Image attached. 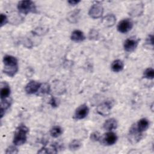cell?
I'll list each match as a JSON object with an SVG mask.
<instances>
[{"mask_svg": "<svg viewBox=\"0 0 154 154\" xmlns=\"http://www.w3.org/2000/svg\"><path fill=\"white\" fill-rule=\"evenodd\" d=\"M40 86V83L35 81H31L26 84L25 90L26 93L31 94L37 93L39 90Z\"/></svg>", "mask_w": 154, "mask_h": 154, "instance_id": "obj_9", "label": "cell"}, {"mask_svg": "<svg viewBox=\"0 0 154 154\" xmlns=\"http://www.w3.org/2000/svg\"><path fill=\"white\" fill-rule=\"evenodd\" d=\"M117 137L112 132H108L105 134L103 137V143L106 145H112L117 141Z\"/></svg>", "mask_w": 154, "mask_h": 154, "instance_id": "obj_11", "label": "cell"}, {"mask_svg": "<svg viewBox=\"0 0 154 154\" xmlns=\"http://www.w3.org/2000/svg\"><path fill=\"white\" fill-rule=\"evenodd\" d=\"M144 78L149 79H152L154 77V70L152 68H147L144 72Z\"/></svg>", "mask_w": 154, "mask_h": 154, "instance_id": "obj_22", "label": "cell"}, {"mask_svg": "<svg viewBox=\"0 0 154 154\" xmlns=\"http://www.w3.org/2000/svg\"><path fill=\"white\" fill-rule=\"evenodd\" d=\"M90 139H91V140H92L93 141H99L100 139V134L98 132H93L90 135Z\"/></svg>", "mask_w": 154, "mask_h": 154, "instance_id": "obj_26", "label": "cell"}, {"mask_svg": "<svg viewBox=\"0 0 154 154\" xmlns=\"http://www.w3.org/2000/svg\"><path fill=\"white\" fill-rule=\"evenodd\" d=\"M40 92L42 93L45 94V93H48L50 90V87L49 86L48 84H44L43 85L41 84V86L40 87Z\"/></svg>", "mask_w": 154, "mask_h": 154, "instance_id": "obj_27", "label": "cell"}, {"mask_svg": "<svg viewBox=\"0 0 154 154\" xmlns=\"http://www.w3.org/2000/svg\"><path fill=\"white\" fill-rule=\"evenodd\" d=\"M149 126V122L147 119L143 118L138 120L135 127L138 132L143 133L144 131H146Z\"/></svg>", "mask_w": 154, "mask_h": 154, "instance_id": "obj_13", "label": "cell"}, {"mask_svg": "<svg viewBox=\"0 0 154 154\" xmlns=\"http://www.w3.org/2000/svg\"><path fill=\"white\" fill-rule=\"evenodd\" d=\"M10 94V88L7 84L1 83V99L4 100L7 98Z\"/></svg>", "mask_w": 154, "mask_h": 154, "instance_id": "obj_17", "label": "cell"}, {"mask_svg": "<svg viewBox=\"0 0 154 154\" xmlns=\"http://www.w3.org/2000/svg\"><path fill=\"white\" fill-rule=\"evenodd\" d=\"M153 35H149V36H148V37H147V43H148V44H150V45H153Z\"/></svg>", "mask_w": 154, "mask_h": 154, "instance_id": "obj_30", "label": "cell"}, {"mask_svg": "<svg viewBox=\"0 0 154 154\" xmlns=\"http://www.w3.org/2000/svg\"><path fill=\"white\" fill-rule=\"evenodd\" d=\"M103 127L105 130L107 131H111L113 129H115L117 127V122L116 119L111 118L106 120L103 125Z\"/></svg>", "mask_w": 154, "mask_h": 154, "instance_id": "obj_16", "label": "cell"}, {"mask_svg": "<svg viewBox=\"0 0 154 154\" xmlns=\"http://www.w3.org/2000/svg\"><path fill=\"white\" fill-rule=\"evenodd\" d=\"M10 103L8 100L4 99L1 100V117L2 118L5 114V111L10 107Z\"/></svg>", "mask_w": 154, "mask_h": 154, "instance_id": "obj_19", "label": "cell"}, {"mask_svg": "<svg viewBox=\"0 0 154 154\" xmlns=\"http://www.w3.org/2000/svg\"><path fill=\"white\" fill-rule=\"evenodd\" d=\"M79 10H76L73 11H72L69 14L68 20H70L71 22H75V20H76V18L79 14Z\"/></svg>", "mask_w": 154, "mask_h": 154, "instance_id": "obj_23", "label": "cell"}, {"mask_svg": "<svg viewBox=\"0 0 154 154\" xmlns=\"http://www.w3.org/2000/svg\"><path fill=\"white\" fill-rule=\"evenodd\" d=\"M29 130L25 125H20L16 129L13 138V143L15 146L23 144L27 139V134Z\"/></svg>", "mask_w": 154, "mask_h": 154, "instance_id": "obj_2", "label": "cell"}, {"mask_svg": "<svg viewBox=\"0 0 154 154\" xmlns=\"http://www.w3.org/2000/svg\"><path fill=\"white\" fill-rule=\"evenodd\" d=\"M80 2V1H75V0H71V1H69L68 3L70 5H77L79 2Z\"/></svg>", "mask_w": 154, "mask_h": 154, "instance_id": "obj_31", "label": "cell"}, {"mask_svg": "<svg viewBox=\"0 0 154 154\" xmlns=\"http://www.w3.org/2000/svg\"><path fill=\"white\" fill-rule=\"evenodd\" d=\"M18 152V150L16 147L14 146H10L7 149V150L5 152L6 153H10V154H14L17 153Z\"/></svg>", "mask_w": 154, "mask_h": 154, "instance_id": "obj_28", "label": "cell"}, {"mask_svg": "<svg viewBox=\"0 0 154 154\" xmlns=\"http://www.w3.org/2000/svg\"><path fill=\"white\" fill-rule=\"evenodd\" d=\"M17 9L21 13L27 14L30 13H35L37 12L36 6L31 1H21L17 4Z\"/></svg>", "mask_w": 154, "mask_h": 154, "instance_id": "obj_3", "label": "cell"}, {"mask_svg": "<svg viewBox=\"0 0 154 154\" xmlns=\"http://www.w3.org/2000/svg\"><path fill=\"white\" fill-rule=\"evenodd\" d=\"M111 104L109 102H103L99 105L97 107V112L101 116H106L110 114Z\"/></svg>", "mask_w": 154, "mask_h": 154, "instance_id": "obj_8", "label": "cell"}, {"mask_svg": "<svg viewBox=\"0 0 154 154\" xmlns=\"http://www.w3.org/2000/svg\"><path fill=\"white\" fill-rule=\"evenodd\" d=\"M138 43V40L135 39V38H128L125 40L124 43V49L126 52H132L134 51L136 48L137 47Z\"/></svg>", "mask_w": 154, "mask_h": 154, "instance_id": "obj_10", "label": "cell"}, {"mask_svg": "<svg viewBox=\"0 0 154 154\" xmlns=\"http://www.w3.org/2000/svg\"><path fill=\"white\" fill-rule=\"evenodd\" d=\"M103 13V8L102 5L96 3L91 7L88 11V14L93 19H98L102 16Z\"/></svg>", "mask_w": 154, "mask_h": 154, "instance_id": "obj_4", "label": "cell"}, {"mask_svg": "<svg viewBox=\"0 0 154 154\" xmlns=\"http://www.w3.org/2000/svg\"><path fill=\"white\" fill-rule=\"evenodd\" d=\"M98 37H99L98 32L94 29H91V31H90V32L88 34L89 38L91 40H96L98 38Z\"/></svg>", "mask_w": 154, "mask_h": 154, "instance_id": "obj_25", "label": "cell"}, {"mask_svg": "<svg viewBox=\"0 0 154 154\" xmlns=\"http://www.w3.org/2000/svg\"><path fill=\"white\" fill-rule=\"evenodd\" d=\"M116 22V17L112 14H109L105 16L102 20V24L106 27H111L114 25Z\"/></svg>", "mask_w": 154, "mask_h": 154, "instance_id": "obj_12", "label": "cell"}, {"mask_svg": "<svg viewBox=\"0 0 154 154\" xmlns=\"http://www.w3.org/2000/svg\"><path fill=\"white\" fill-rule=\"evenodd\" d=\"M71 40L75 42H81L85 40V37L84 33L78 29L75 30L72 32L71 34Z\"/></svg>", "mask_w": 154, "mask_h": 154, "instance_id": "obj_14", "label": "cell"}, {"mask_svg": "<svg viewBox=\"0 0 154 154\" xmlns=\"http://www.w3.org/2000/svg\"><path fill=\"white\" fill-rule=\"evenodd\" d=\"M144 7L142 4H137L134 5L129 10V14L132 16H137L140 15L143 11Z\"/></svg>", "mask_w": 154, "mask_h": 154, "instance_id": "obj_15", "label": "cell"}, {"mask_svg": "<svg viewBox=\"0 0 154 154\" xmlns=\"http://www.w3.org/2000/svg\"><path fill=\"white\" fill-rule=\"evenodd\" d=\"M63 132V130L61 129V127H60L59 126H54L50 131V134L51 135L55 138H57L58 137H59L60 135H61Z\"/></svg>", "mask_w": 154, "mask_h": 154, "instance_id": "obj_20", "label": "cell"}, {"mask_svg": "<svg viewBox=\"0 0 154 154\" xmlns=\"http://www.w3.org/2000/svg\"><path fill=\"white\" fill-rule=\"evenodd\" d=\"M8 22V19L6 16V15L4 14H1V26H3L4 25H5Z\"/></svg>", "mask_w": 154, "mask_h": 154, "instance_id": "obj_29", "label": "cell"}, {"mask_svg": "<svg viewBox=\"0 0 154 154\" xmlns=\"http://www.w3.org/2000/svg\"><path fill=\"white\" fill-rule=\"evenodd\" d=\"M3 72L10 77L14 76L18 71L17 60L11 55H5L3 58Z\"/></svg>", "mask_w": 154, "mask_h": 154, "instance_id": "obj_1", "label": "cell"}, {"mask_svg": "<svg viewBox=\"0 0 154 154\" xmlns=\"http://www.w3.org/2000/svg\"><path fill=\"white\" fill-rule=\"evenodd\" d=\"M142 133L138 131L135 126L133 125L129 129V139L132 143H136L138 142L142 138Z\"/></svg>", "mask_w": 154, "mask_h": 154, "instance_id": "obj_6", "label": "cell"}, {"mask_svg": "<svg viewBox=\"0 0 154 154\" xmlns=\"http://www.w3.org/2000/svg\"><path fill=\"white\" fill-rule=\"evenodd\" d=\"M47 31H48V29H45L43 28L39 27V28H35L34 30H33L32 32L34 33L33 34H34V35H42V34L46 33Z\"/></svg>", "mask_w": 154, "mask_h": 154, "instance_id": "obj_24", "label": "cell"}, {"mask_svg": "<svg viewBox=\"0 0 154 154\" xmlns=\"http://www.w3.org/2000/svg\"><path fill=\"white\" fill-rule=\"evenodd\" d=\"M51 105L52 106H57V103H56V101L55 100V99H54V98H52L51 99Z\"/></svg>", "mask_w": 154, "mask_h": 154, "instance_id": "obj_32", "label": "cell"}, {"mask_svg": "<svg viewBox=\"0 0 154 154\" xmlns=\"http://www.w3.org/2000/svg\"><path fill=\"white\" fill-rule=\"evenodd\" d=\"M81 145L82 144L80 141L78 140H73L69 143V147L71 150H76L81 147Z\"/></svg>", "mask_w": 154, "mask_h": 154, "instance_id": "obj_21", "label": "cell"}, {"mask_svg": "<svg viewBox=\"0 0 154 154\" xmlns=\"http://www.w3.org/2000/svg\"><path fill=\"white\" fill-rule=\"evenodd\" d=\"M88 111L89 109L88 106L85 104H83L76 109L74 114V118L78 120L83 119L87 116Z\"/></svg>", "mask_w": 154, "mask_h": 154, "instance_id": "obj_7", "label": "cell"}, {"mask_svg": "<svg viewBox=\"0 0 154 154\" xmlns=\"http://www.w3.org/2000/svg\"><path fill=\"white\" fill-rule=\"evenodd\" d=\"M133 26V23L129 19L122 20L117 25V29L121 33H126L129 32Z\"/></svg>", "mask_w": 154, "mask_h": 154, "instance_id": "obj_5", "label": "cell"}, {"mask_svg": "<svg viewBox=\"0 0 154 154\" xmlns=\"http://www.w3.org/2000/svg\"><path fill=\"white\" fill-rule=\"evenodd\" d=\"M124 67L123 63L120 60H114L111 64V69L114 72H119L123 70Z\"/></svg>", "mask_w": 154, "mask_h": 154, "instance_id": "obj_18", "label": "cell"}]
</instances>
